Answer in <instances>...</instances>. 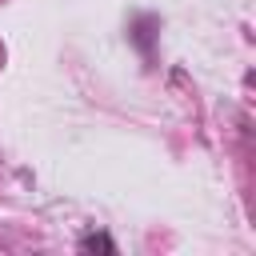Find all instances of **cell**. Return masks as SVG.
Returning <instances> with one entry per match:
<instances>
[{"mask_svg":"<svg viewBox=\"0 0 256 256\" xmlns=\"http://www.w3.org/2000/svg\"><path fill=\"white\" fill-rule=\"evenodd\" d=\"M152 28H156V20L148 16V20H140V24H136V32H132V36H136V44L144 48V56H148V60H152V48H148V36H152Z\"/></svg>","mask_w":256,"mask_h":256,"instance_id":"cell-1","label":"cell"},{"mask_svg":"<svg viewBox=\"0 0 256 256\" xmlns=\"http://www.w3.org/2000/svg\"><path fill=\"white\" fill-rule=\"evenodd\" d=\"M84 248H104V252H112V240H108V236H88Z\"/></svg>","mask_w":256,"mask_h":256,"instance_id":"cell-2","label":"cell"}]
</instances>
